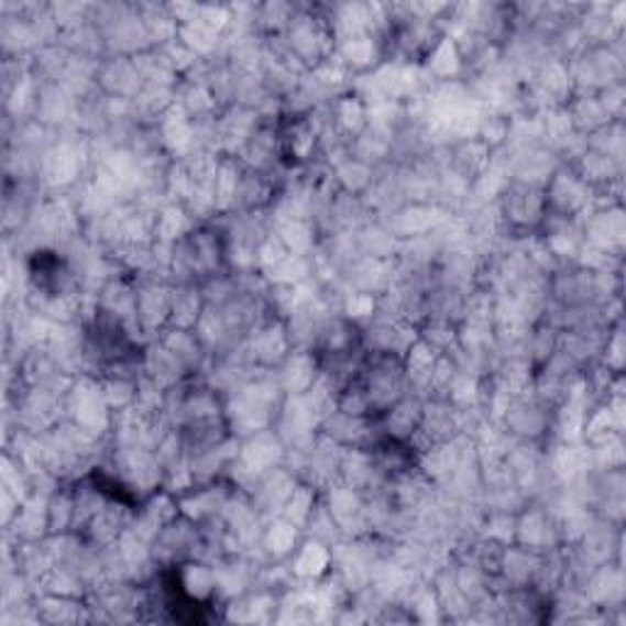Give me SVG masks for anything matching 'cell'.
Segmentation results:
<instances>
[{
    "label": "cell",
    "instance_id": "3957f363",
    "mask_svg": "<svg viewBox=\"0 0 626 626\" xmlns=\"http://www.w3.org/2000/svg\"><path fill=\"white\" fill-rule=\"evenodd\" d=\"M172 294L174 282L169 277H138L135 279V306L138 323L145 333V340H155L164 328H169L172 318Z\"/></svg>",
    "mask_w": 626,
    "mask_h": 626
},
{
    "label": "cell",
    "instance_id": "9a60e30c",
    "mask_svg": "<svg viewBox=\"0 0 626 626\" xmlns=\"http://www.w3.org/2000/svg\"><path fill=\"white\" fill-rule=\"evenodd\" d=\"M318 502H321V490L306 485V482H299V487L292 492V497L287 499V504H284L279 516H284V519L296 524L304 531V526L309 521V516L314 514Z\"/></svg>",
    "mask_w": 626,
    "mask_h": 626
},
{
    "label": "cell",
    "instance_id": "4fadbf2b",
    "mask_svg": "<svg viewBox=\"0 0 626 626\" xmlns=\"http://www.w3.org/2000/svg\"><path fill=\"white\" fill-rule=\"evenodd\" d=\"M206 311L201 284H174L172 294V328H196Z\"/></svg>",
    "mask_w": 626,
    "mask_h": 626
},
{
    "label": "cell",
    "instance_id": "7a4b0ae2",
    "mask_svg": "<svg viewBox=\"0 0 626 626\" xmlns=\"http://www.w3.org/2000/svg\"><path fill=\"white\" fill-rule=\"evenodd\" d=\"M543 196L548 211L551 213L582 221V218L592 211V196H595V189H592L587 182H582L580 174L570 167V164H560L543 184Z\"/></svg>",
    "mask_w": 626,
    "mask_h": 626
},
{
    "label": "cell",
    "instance_id": "8992f818",
    "mask_svg": "<svg viewBox=\"0 0 626 626\" xmlns=\"http://www.w3.org/2000/svg\"><path fill=\"white\" fill-rule=\"evenodd\" d=\"M284 458H287V448H284L282 438L277 436L274 428L267 431H260L255 436H248L240 441V453L238 460L243 463L250 472L255 475H265V472L284 465Z\"/></svg>",
    "mask_w": 626,
    "mask_h": 626
},
{
    "label": "cell",
    "instance_id": "6da1fadb",
    "mask_svg": "<svg viewBox=\"0 0 626 626\" xmlns=\"http://www.w3.org/2000/svg\"><path fill=\"white\" fill-rule=\"evenodd\" d=\"M64 421L79 426L94 438L106 441L113 428V411L106 402L101 380L81 375L72 382L69 392L64 394Z\"/></svg>",
    "mask_w": 626,
    "mask_h": 626
},
{
    "label": "cell",
    "instance_id": "2e32d148",
    "mask_svg": "<svg viewBox=\"0 0 626 626\" xmlns=\"http://www.w3.org/2000/svg\"><path fill=\"white\" fill-rule=\"evenodd\" d=\"M585 142H587V150L597 152V155H604V157H609V160L622 164V157H624L622 120H612V123L595 130V133L585 138Z\"/></svg>",
    "mask_w": 626,
    "mask_h": 626
},
{
    "label": "cell",
    "instance_id": "8fae6325",
    "mask_svg": "<svg viewBox=\"0 0 626 626\" xmlns=\"http://www.w3.org/2000/svg\"><path fill=\"white\" fill-rule=\"evenodd\" d=\"M292 573L299 582H318L323 580L333 568L331 546L318 543L314 538H304L299 548L289 558Z\"/></svg>",
    "mask_w": 626,
    "mask_h": 626
},
{
    "label": "cell",
    "instance_id": "30bf717a",
    "mask_svg": "<svg viewBox=\"0 0 626 626\" xmlns=\"http://www.w3.org/2000/svg\"><path fill=\"white\" fill-rule=\"evenodd\" d=\"M304 541V531L299 526L284 519V516H274L262 526L257 548L267 560H289L292 553Z\"/></svg>",
    "mask_w": 626,
    "mask_h": 626
},
{
    "label": "cell",
    "instance_id": "5bb4252c",
    "mask_svg": "<svg viewBox=\"0 0 626 626\" xmlns=\"http://www.w3.org/2000/svg\"><path fill=\"white\" fill-rule=\"evenodd\" d=\"M196 226L199 223L194 221L182 204H167L155 218V243L177 245L179 240L196 230Z\"/></svg>",
    "mask_w": 626,
    "mask_h": 626
},
{
    "label": "cell",
    "instance_id": "277c9868",
    "mask_svg": "<svg viewBox=\"0 0 626 626\" xmlns=\"http://www.w3.org/2000/svg\"><path fill=\"white\" fill-rule=\"evenodd\" d=\"M96 84L103 96L120 98V101L130 103L145 89V79H142L135 57H118V54H106L98 62Z\"/></svg>",
    "mask_w": 626,
    "mask_h": 626
},
{
    "label": "cell",
    "instance_id": "9c48e42d",
    "mask_svg": "<svg viewBox=\"0 0 626 626\" xmlns=\"http://www.w3.org/2000/svg\"><path fill=\"white\" fill-rule=\"evenodd\" d=\"M424 72L433 84H448V81H463L465 79V62L455 40L443 35L426 54L421 62Z\"/></svg>",
    "mask_w": 626,
    "mask_h": 626
},
{
    "label": "cell",
    "instance_id": "5b68a950",
    "mask_svg": "<svg viewBox=\"0 0 626 626\" xmlns=\"http://www.w3.org/2000/svg\"><path fill=\"white\" fill-rule=\"evenodd\" d=\"M177 516H179L177 494H172L169 490L162 487L138 504L130 531H135L140 538H145L147 543H152L164 526L177 519Z\"/></svg>",
    "mask_w": 626,
    "mask_h": 626
},
{
    "label": "cell",
    "instance_id": "7c38bea8",
    "mask_svg": "<svg viewBox=\"0 0 626 626\" xmlns=\"http://www.w3.org/2000/svg\"><path fill=\"white\" fill-rule=\"evenodd\" d=\"M492 160L494 150H490L480 138H470L450 145V169L458 172L470 184L492 167Z\"/></svg>",
    "mask_w": 626,
    "mask_h": 626
},
{
    "label": "cell",
    "instance_id": "ba28073f",
    "mask_svg": "<svg viewBox=\"0 0 626 626\" xmlns=\"http://www.w3.org/2000/svg\"><path fill=\"white\" fill-rule=\"evenodd\" d=\"M274 375H277L279 387L287 397L306 394L318 377V355L314 350H292L282 365L274 370Z\"/></svg>",
    "mask_w": 626,
    "mask_h": 626
},
{
    "label": "cell",
    "instance_id": "52a82bcc",
    "mask_svg": "<svg viewBox=\"0 0 626 626\" xmlns=\"http://www.w3.org/2000/svg\"><path fill=\"white\" fill-rule=\"evenodd\" d=\"M382 433L384 438L397 443H409L416 438L421 428V419H424V397L419 394H406L404 399H399L397 404L387 409L384 414L377 416Z\"/></svg>",
    "mask_w": 626,
    "mask_h": 626
}]
</instances>
